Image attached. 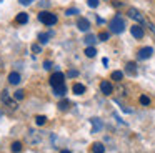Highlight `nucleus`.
Here are the masks:
<instances>
[{"instance_id": "29", "label": "nucleus", "mask_w": 155, "mask_h": 153, "mask_svg": "<svg viewBox=\"0 0 155 153\" xmlns=\"http://www.w3.org/2000/svg\"><path fill=\"white\" fill-rule=\"evenodd\" d=\"M98 38L102 40V42H105V40H108V33H105V32H102L100 35H98Z\"/></svg>"}, {"instance_id": "3", "label": "nucleus", "mask_w": 155, "mask_h": 153, "mask_svg": "<svg viewBox=\"0 0 155 153\" xmlns=\"http://www.w3.org/2000/svg\"><path fill=\"white\" fill-rule=\"evenodd\" d=\"M64 80H65V75L62 72H55L54 75L50 76V85L52 86H57V85H64Z\"/></svg>"}, {"instance_id": "12", "label": "nucleus", "mask_w": 155, "mask_h": 153, "mask_svg": "<svg viewBox=\"0 0 155 153\" xmlns=\"http://www.w3.org/2000/svg\"><path fill=\"white\" fill-rule=\"evenodd\" d=\"M8 82H10L12 85H18V83H20V75H18L17 72H12L10 75H8Z\"/></svg>"}, {"instance_id": "14", "label": "nucleus", "mask_w": 155, "mask_h": 153, "mask_svg": "<svg viewBox=\"0 0 155 153\" xmlns=\"http://www.w3.org/2000/svg\"><path fill=\"white\" fill-rule=\"evenodd\" d=\"M92 151H94V153H104L105 148H104L102 143H94V145H92Z\"/></svg>"}, {"instance_id": "34", "label": "nucleus", "mask_w": 155, "mask_h": 153, "mask_svg": "<svg viewBox=\"0 0 155 153\" xmlns=\"http://www.w3.org/2000/svg\"><path fill=\"white\" fill-rule=\"evenodd\" d=\"M0 116H2V113H0Z\"/></svg>"}, {"instance_id": "19", "label": "nucleus", "mask_w": 155, "mask_h": 153, "mask_svg": "<svg viewBox=\"0 0 155 153\" xmlns=\"http://www.w3.org/2000/svg\"><path fill=\"white\" fill-rule=\"evenodd\" d=\"M12 151L20 153L22 151V143L20 142H14V143H12Z\"/></svg>"}, {"instance_id": "2", "label": "nucleus", "mask_w": 155, "mask_h": 153, "mask_svg": "<svg viewBox=\"0 0 155 153\" xmlns=\"http://www.w3.org/2000/svg\"><path fill=\"white\" fill-rule=\"evenodd\" d=\"M38 20H40L44 25H55L57 23V17L54 15V13H50V12H40L38 13Z\"/></svg>"}, {"instance_id": "16", "label": "nucleus", "mask_w": 155, "mask_h": 153, "mask_svg": "<svg viewBox=\"0 0 155 153\" xmlns=\"http://www.w3.org/2000/svg\"><path fill=\"white\" fill-rule=\"evenodd\" d=\"M15 20H17V23H27L28 22V15L27 13H18Z\"/></svg>"}, {"instance_id": "28", "label": "nucleus", "mask_w": 155, "mask_h": 153, "mask_svg": "<svg viewBox=\"0 0 155 153\" xmlns=\"http://www.w3.org/2000/svg\"><path fill=\"white\" fill-rule=\"evenodd\" d=\"M88 7H92V8H95V7H97L98 5V0H88Z\"/></svg>"}, {"instance_id": "30", "label": "nucleus", "mask_w": 155, "mask_h": 153, "mask_svg": "<svg viewBox=\"0 0 155 153\" xmlns=\"http://www.w3.org/2000/svg\"><path fill=\"white\" fill-rule=\"evenodd\" d=\"M44 68H45V70H50V68H52V63L48 62V60H45V62H44Z\"/></svg>"}, {"instance_id": "6", "label": "nucleus", "mask_w": 155, "mask_h": 153, "mask_svg": "<svg viewBox=\"0 0 155 153\" xmlns=\"http://www.w3.org/2000/svg\"><path fill=\"white\" fill-rule=\"evenodd\" d=\"M90 122H92V133H97L104 128V123H102L100 118H92Z\"/></svg>"}, {"instance_id": "8", "label": "nucleus", "mask_w": 155, "mask_h": 153, "mask_svg": "<svg viewBox=\"0 0 155 153\" xmlns=\"http://www.w3.org/2000/svg\"><path fill=\"white\" fill-rule=\"evenodd\" d=\"M100 90H102L104 95H110V93L114 92V86H112L110 82H102L100 83Z\"/></svg>"}, {"instance_id": "5", "label": "nucleus", "mask_w": 155, "mask_h": 153, "mask_svg": "<svg viewBox=\"0 0 155 153\" xmlns=\"http://www.w3.org/2000/svg\"><path fill=\"white\" fill-rule=\"evenodd\" d=\"M152 53H153V48H152V47H145V48H142L140 52H138V58H140V60L150 58Z\"/></svg>"}, {"instance_id": "7", "label": "nucleus", "mask_w": 155, "mask_h": 153, "mask_svg": "<svg viewBox=\"0 0 155 153\" xmlns=\"http://www.w3.org/2000/svg\"><path fill=\"white\" fill-rule=\"evenodd\" d=\"M77 27H78V30H82V32H87L88 28H90V22H88L87 18H78V22H77Z\"/></svg>"}, {"instance_id": "22", "label": "nucleus", "mask_w": 155, "mask_h": 153, "mask_svg": "<svg viewBox=\"0 0 155 153\" xmlns=\"http://www.w3.org/2000/svg\"><path fill=\"white\" fill-rule=\"evenodd\" d=\"M122 78H124V73H122V72H118V70H117V72H114V73H112V80H117V82H120Z\"/></svg>"}, {"instance_id": "15", "label": "nucleus", "mask_w": 155, "mask_h": 153, "mask_svg": "<svg viewBox=\"0 0 155 153\" xmlns=\"http://www.w3.org/2000/svg\"><path fill=\"white\" fill-rule=\"evenodd\" d=\"M52 37V32H48V33H40L38 35V40H40V43L44 45V43H47L48 42V38Z\"/></svg>"}, {"instance_id": "26", "label": "nucleus", "mask_w": 155, "mask_h": 153, "mask_svg": "<svg viewBox=\"0 0 155 153\" xmlns=\"http://www.w3.org/2000/svg\"><path fill=\"white\" fill-rule=\"evenodd\" d=\"M75 13H78V10H77V8H68L67 12H65V15L70 17V15H75Z\"/></svg>"}, {"instance_id": "33", "label": "nucleus", "mask_w": 155, "mask_h": 153, "mask_svg": "<svg viewBox=\"0 0 155 153\" xmlns=\"http://www.w3.org/2000/svg\"><path fill=\"white\" fill-rule=\"evenodd\" d=\"M60 153H70V151H68V150H62Z\"/></svg>"}, {"instance_id": "10", "label": "nucleus", "mask_w": 155, "mask_h": 153, "mask_svg": "<svg viewBox=\"0 0 155 153\" xmlns=\"http://www.w3.org/2000/svg\"><path fill=\"white\" fill-rule=\"evenodd\" d=\"M2 100H4V102L7 103V105H10L12 108H17V105H15V102L10 98V95H8L7 90H4V92H2Z\"/></svg>"}, {"instance_id": "13", "label": "nucleus", "mask_w": 155, "mask_h": 153, "mask_svg": "<svg viewBox=\"0 0 155 153\" xmlns=\"http://www.w3.org/2000/svg\"><path fill=\"white\" fill-rule=\"evenodd\" d=\"M72 90H74L75 95H84L85 93V86L82 85V83H75V85L72 86Z\"/></svg>"}, {"instance_id": "31", "label": "nucleus", "mask_w": 155, "mask_h": 153, "mask_svg": "<svg viewBox=\"0 0 155 153\" xmlns=\"http://www.w3.org/2000/svg\"><path fill=\"white\" fill-rule=\"evenodd\" d=\"M67 75H68V76H77V75H78V72H77V70H70V72H68Z\"/></svg>"}, {"instance_id": "27", "label": "nucleus", "mask_w": 155, "mask_h": 153, "mask_svg": "<svg viewBox=\"0 0 155 153\" xmlns=\"http://www.w3.org/2000/svg\"><path fill=\"white\" fill-rule=\"evenodd\" d=\"M15 98L22 100V98H24V92H22V90H17V92H15Z\"/></svg>"}, {"instance_id": "24", "label": "nucleus", "mask_w": 155, "mask_h": 153, "mask_svg": "<svg viewBox=\"0 0 155 153\" xmlns=\"http://www.w3.org/2000/svg\"><path fill=\"white\" fill-rule=\"evenodd\" d=\"M140 103L142 105H150V98H148V96H140Z\"/></svg>"}, {"instance_id": "25", "label": "nucleus", "mask_w": 155, "mask_h": 153, "mask_svg": "<svg viewBox=\"0 0 155 153\" xmlns=\"http://www.w3.org/2000/svg\"><path fill=\"white\" fill-rule=\"evenodd\" d=\"M40 50H42L40 45H37V43H35V45H32V52H34V53H40Z\"/></svg>"}, {"instance_id": "21", "label": "nucleus", "mask_w": 155, "mask_h": 153, "mask_svg": "<svg viewBox=\"0 0 155 153\" xmlns=\"http://www.w3.org/2000/svg\"><path fill=\"white\" fill-rule=\"evenodd\" d=\"M45 122H47V118H45L44 115H38V116H35V123H37L38 126H40V125H45Z\"/></svg>"}, {"instance_id": "20", "label": "nucleus", "mask_w": 155, "mask_h": 153, "mask_svg": "<svg viewBox=\"0 0 155 153\" xmlns=\"http://www.w3.org/2000/svg\"><path fill=\"white\" fill-rule=\"evenodd\" d=\"M127 72L130 73V75H135L137 73V68H135V63H127Z\"/></svg>"}, {"instance_id": "4", "label": "nucleus", "mask_w": 155, "mask_h": 153, "mask_svg": "<svg viewBox=\"0 0 155 153\" xmlns=\"http://www.w3.org/2000/svg\"><path fill=\"white\" fill-rule=\"evenodd\" d=\"M128 17H130V18H134L135 22H143V15H142L140 12H138V10H135V8H128Z\"/></svg>"}, {"instance_id": "1", "label": "nucleus", "mask_w": 155, "mask_h": 153, "mask_svg": "<svg viewBox=\"0 0 155 153\" xmlns=\"http://www.w3.org/2000/svg\"><path fill=\"white\" fill-rule=\"evenodd\" d=\"M108 25H110V32H114V33H122L125 30V22L120 15H115Z\"/></svg>"}, {"instance_id": "18", "label": "nucleus", "mask_w": 155, "mask_h": 153, "mask_svg": "<svg viewBox=\"0 0 155 153\" xmlns=\"http://www.w3.org/2000/svg\"><path fill=\"white\" fill-rule=\"evenodd\" d=\"M85 55H87V57H90V58H92V57H95V55H97V50H95L94 47H87V48H85Z\"/></svg>"}, {"instance_id": "23", "label": "nucleus", "mask_w": 155, "mask_h": 153, "mask_svg": "<svg viewBox=\"0 0 155 153\" xmlns=\"http://www.w3.org/2000/svg\"><path fill=\"white\" fill-rule=\"evenodd\" d=\"M58 108H60V110H67L68 108V102H67V100H62V102L58 103Z\"/></svg>"}, {"instance_id": "11", "label": "nucleus", "mask_w": 155, "mask_h": 153, "mask_svg": "<svg viewBox=\"0 0 155 153\" xmlns=\"http://www.w3.org/2000/svg\"><path fill=\"white\" fill-rule=\"evenodd\" d=\"M52 88H54V95H57V96H64L65 93H67V86H65V83H64V85L52 86Z\"/></svg>"}, {"instance_id": "17", "label": "nucleus", "mask_w": 155, "mask_h": 153, "mask_svg": "<svg viewBox=\"0 0 155 153\" xmlns=\"http://www.w3.org/2000/svg\"><path fill=\"white\" fill-rule=\"evenodd\" d=\"M84 42L87 43V45H94V43L97 42V37H95V35H87L84 38Z\"/></svg>"}, {"instance_id": "9", "label": "nucleus", "mask_w": 155, "mask_h": 153, "mask_svg": "<svg viewBox=\"0 0 155 153\" xmlns=\"http://www.w3.org/2000/svg\"><path fill=\"white\" fill-rule=\"evenodd\" d=\"M130 32H132V35H134L135 38H142V37H143V28H142L140 25H134L130 28Z\"/></svg>"}, {"instance_id": "32", "label": "nucleus", "mask_w": 155, "mask_h": 153, "mask_svg": "<svg viewBox=\"0 0 155 153\" xmlns=\"http://www.w3.org/2000/svg\"><path fill=\"white\" fill-rule=\"evenodd\" d=\"M22 5H28V3H32V0H20Z\"/></svg>"}]
</instances>
